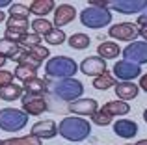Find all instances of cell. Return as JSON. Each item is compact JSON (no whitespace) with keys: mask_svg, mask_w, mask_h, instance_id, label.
<instances>
[{"mask_svg":"<svg viewBox=\"0 0 147 145\" xmlns=\"http://www.w3.org/2000/svg\"><path fill=\"white\" fill-rule=\"evenodd\" d=\"M0 145H2V142H0Z\"/></svg>","mask_w":147,"mask_h":145,"instance_id":"60d3db41","label":"cell"},{"mask_svg":"<svg viewBox=\"0 0 147 145\" xmlns=\"http://www.w3.org/2000/svg\"><path fill=\"white\" fill-rule=\"evenodd\" d=\"M84 93V84L76 78H65V80H58L54 84V95L60 97L61 101L67 102H75L82 97Z\"/></svg>","mask_w":147,"mask_h":145,"instance_id":"5b68a950","label":"cell"},{"mask_svg":"<svg viewBox=\"0 0 147 145\" xmlns=\"http://www.w3.org/2000/svg\"><path fill=\"white\" fill-rule=\"evenodd\" d=\"M11 0H0V9H2V7H6V6H11Z\"/></svg>","mask_w":147,"mask_h":145,"instance_id":"8d00e7d4","label":"cell"},{"mask_svg":"<svg viewBox=\"0 0 147 145\" xmlns=\"http://www.w3.org/2000/svg\"><path fill=\"white\" fill-rule=\"evenodd\" d=\"M138 87L144 89V91H147V75H142L140 76V84H138Z\"/></svg>","mask_w":147,"mask_h":145,"instance_id":"836d02e7","label":"cell"},{"mask_svg":"<svg viewBox=\"0 0 147 145\" xmlns=\"http://www.w3.org/2000/svg\"><path fill=\"white\" fill-rule=\"evenodd\" d=\"M115 95H117L119 101H132V99L138 97V93H140V87L136 86L134 82H117L114 87Z\"/></svg>","mask_w":147,"mask_h":145,"instance_id":"2e32d148","label":"cell"},{"mask_svg":"<svg viewBox=\"0 0 147 145\" xmlns=\"http://www.w3.org/2000/svg\"><path fill=\"white\" fill-rule=\"evenodd\" d=\"M115 84H117L115 78L112 75H108V72L93 78V87L95 89H100V91H106V89H110V87H115Z\"/></svg>","mask_w":147,"mask_h":145,"instance_id":"484cf974","label":"cell"},{"mask_svg":"<svg viewBox=\"0 0 147 145\" xmlns=\"http://www.w3.org/2000/svg\"><path fill=\"white\" fill-rule=\"evenodd\" d=\"M30 134L36 136L39 140H50L58 134V125L54 123L52 119H45V121H37L36 125L32 127Z\"/></svg>","mask_w":147,"mask_h":145,"instance_id":"4fadbf2b","label":"cell"},{"mask_svg":"<svg viewBox=\"0 0 147 145\" xmlns=\"http://www.w3.org/2000/svg\"><path fill=\"white\" fill-rule=\"evenodd\" d=\"M22 93H24V89H22V86H19V84H7V86L0 87V99L6 101V102L21 99Z\"/></svg>","mask_w":147,"mask_h":145,"instance_id":"ffe728a7","label":"cell"},{"mask_svg":"<svg viewBox=\"0 0 147 145\" xmlns=\"http://www.w3.org/2000/svg\"><path fill=\"white\" fill-rule=\"evenodd\" d=\"M114 132L119 136V138H125V140H130L138 134V125L130 119H119L114 123Z\"/></svg>","mask_w":147,"mask_h":145,"instance_id":"e0dca14e","label":"cell"},{"mask_svg":"<svg viewBox=\"0 0 147 145\" xmlns=\"http://www.w3.org/2000/svg\"><path fill=\"white\" fill-rule=\"evenodd\" d=\"M138 26H147V9H145V13L144 15H140L138 17V22H136Z\"/></svg>","mask_w":147,"mask_h":145,"instance_id":"e575fe53","label":"cell"},{"mask_svg":"<svg viewBox=\"0 0 147 145\" xmlns=\"http://www.w3.org/2000/svg\"><path fill=\"white\" fill-rule=\"evenodd\" d=\"M13 72L11 71H0V87L7 86V84H13Z\"/></svg>","mask_w":147,"mask_h":145,"instance_id":"d6a6232c","label":"cell"},{"mask_svg":"<svg viewBox=\"0 0 147 145\" xmlns=\"http://www.w3.org/2000/svg\"><path fill=\"white\" fill-rule=\"evenodd\" d=\"M76 17V9L69 4H60V6L54 9V26L61 30V26L73 22Z\"/></svg>","mask_w":147,"mask_h":145,"instance_id":"5bb4252c","label":"cell"},{"mask_svg":"<svg viewBox=\"0 0 147 145\" xmlns=\"http://www.w3.org/2000/svg\"><path fill=\"white\" fill-rule=\"evenodd\" d=\"M52 28H54V24H50L47 19H34V22H32L34 34L39 37H45L49 32H52Z\"/></svg>","mask_w":147,"mask_h":145,"instance_id":"4316f807","label":"cell"},{"mask_svg":"<svg viewBox=\"0 0 147 145\" xmlns=\"http://www.w3.org/2000/svg\"><path fill=\"white\" fill-rule=\"evenodd\" d=\"M9 13L11 17H21V19H28L30 15V7L24 6V4H19V2H13L9 6Z\"/></svg>","mask_w":147,"mask_h":145,"instance_id":"4dcf8cb0","label":"cell"},{"mask_svg":"<svg viewBox=\"0 0 147 145\" xmlns=\"http://www.w3.org/2000/svg\"><path fill=\"white\" fill-rule=\"evenodd\" d=\"M100 110H102L104 113H108L110 117H115V115H127V113L130 112V106H129V102H125V101H110Z\"/></svg>","mask_w":147,"mask_h":145,"instance_id":"d6986e66","label":"cell"},{"mask_svg":"<svg viewBox=\"0 0 147 145\" xmlns=\"http://www.w3.org/2000/svg\"><path fill=\"white\" fill-rule=\"evenodd\" d=\"M108 36L117 39V41L134 43V41L138 39V36H140V32H138V24H134V22H119V24L110 26Z\"/></svg>","mask_w":147,"mask_h":145,"instance_id":"52a82bcc","label":"cell"},{"mask_svg":"<svg viewBox=\"0 0 147 145\" xmlns=\"http://www.w3.org/2000/svg\"><path fill=\"white\" fill-rule=\"evenodd\" d=\"M2 145H43L39 138L36 136H22V138H7L2 140Z\"/></svg>","mask_w":147,"mask_h":145,"instance_id":"83f0119b","label":"cell"},{"mask_svg":"<svg viewBox=\"0 0 147 145\" xmlns=\"http://www.w3.org/2000/svg\"><path fill=\"white\" fill-rule=\"evenodd\" d=\"M104 7L125 15H134L147 9V0H110V2H104Z\"/></svg>","mask_w":147,"mask_h":145,"instance_id":"8992f818","label":"cell"},{"mask_svg":"<svg viewBox=\"0 0 147 145\" xmlns=\"http://www.w3.org/2000/svg\"><path fill=\"white\" fill-rule=\"evenodd\" d=\"M99 110V104L95 99H78L75 102H69V112L75 115H93Z\"/></svg>","mask_w":147,"mask_h":145,"instance_id":"7c38bea8","label":"cell"},{"mask_svg":"<svg viewBox=\"0 0 147 145\" xmlns=\"http://www.w3.org/2000/svg\"><path fill=\"white\" fill-rule=\"evenodd\" d=\"M119 52H121L119 50V45L114 43V41H104V43H100L97 47V54L102 60H114L119 56Z\"/></svg>","mask_w":147,"mask_h":145,"instance_id":"44dd1931","label":"cell"},{"mask_svg":"<svg viewBox=\"0 0 147 145\" xmlns=\"http://www.w3.org/2000/svg\"><path fill=\"white\" fill-rule=\"evenodd\" d=\"M49 110V104L45 97H32V95H22V112L28 115H41Z\"/></svg>","mask_w":147,"mask_h":145,"instance_id":"30bf717a","label":"cell"},{"mask_svg":"<svg viewBox=\"0 0 147 145\" xmlns=\"http://www.w3.org/2000/svg\"><path fill=\"white\" fill-rule=\"evenodd\" d=\"M76 71H78V63L73 58H67V56H54L45 65V75L58 80L73 78Z\"/></svg>","mask_w":147,"mask_h":145,"instance_id":"7a4b0ae2","label":"cell"},{"mask_svg":"<svg viewBox=\"0 0 147 145\" xmlns=\"http://www.w3.org/2000/svg\"><path fill=\"white\" fill-rule=\"evenodd\" d=\"M121 54L127 62H132V63H136V65H144V63H147V43L145 41L129 43L121 50Z\"/></svg>","mask_w":147,"mask_h":145,"instance_id":"ba28073f","label":"cell"},{"mask_svg":"<svg viewBox=\"0 0 147 145\" xmlns=\"http://www.w3.org/2000/svg\"><path fill=\"white\" fill-rule=\"evenodd\" d=\"M26 52H28L30 56H32L34 60H36L37 63H43L45 60L50 56V52H49V48L47 47H43V45H36V47H28L26 48Z\"/></svg>","mask_w":147,"mask_h":145,"instance_id":"f1b7e54d","label":"cell"},{"mask_svg":"<svg viewBox=\"0 0 147 145\" xmlns=\"http://www.w3.org/2000/svg\"><path fill=\"white\" fill-rule=\"evenodd\" d=\"M80 22L86 28H104L112 22V11L106 7H97V6H88L86 9L80 11Z\"/></svg>","mask_w":147,"mask_h":145,"instance_id":"3957f363","label":"cell"},{"mask_svg":"<svg viewBox=\"0 0 147 145\" xmlns=\"http://www.w3.org/2000/svg\"><path fill=\"white\" fill-rule=\"evenodd\" d=\"M114 75L119 82H132L134 78L142 76V67L132 63V62L121 60V62H117L114 65Z\"/></svg>","mask_w":147,"mask_h":145,"instance_id":"9c48e42d","label":"cell"},{"mask_svg":"<svg viewBox=\"0 0 147 145\" xmlns=\"http://www.w3.org/2000/svg\"><path fill=\"white\" fill-rule=\"evenodd\" d=\"M28 125V113L17 108H2L0 110V130L17 132Z\"/></svg>","mask_w":147,"mask_h":145,"instance_id":"277c9868","label":"cell"},{"mask_svg":"<svg viewBox=\"0 0 147 145\" xmlns=\"http://www.w3.org/2000/svg\"><path fill=\"white\" fill-rule=\"evenodd\" d=\"M58 134L61 138H65L67 142H84L86 138H90L91 134V125L84 117H75L67 115L60 121L58 127Z\"/></svg>","mask_w":147,"mask_h":145,"instance_id":"6da1fadb","label":"cell"},{"mask_svg":"<svg viewBox=\"0 0 147 145\" xmlns=\"http://www.w3.org/2000/svg\"><path fill=\"white\" fill-rule=\"evenodd\" d=\"M28 26H32L28 22V19H21V17H7L6 19V30L15 34H26L28 32Z\"/></svg>","mask_w":147,"mask_h":145,"instance_id":"7402d4cb","label":"cell"},{"mask_svg":"<svg viewBox=\"0 0 147 145\" xmlns=\"http://www.w3.org/2000/svg\"><path fill=\"white\" fill-rule=\"evenodd\" d=\"M78 69L84 72V75H88V76H100V75H104L108 69H106V60H102V58H99V56H91V58H86L82 63L78 65Z\"/></svg>","mask_w":147,"mask_h":145,"instance_id":"8fae6325","label":"cell"},{"mask_svg":"<svg viewBox=\"0 0 147 145\" xmlns=\"http://www.w3.org/2000/svg\"><path fill=\"white\" fill-rule=\"evenodd\" d=\"M13 76L24 84L26 80L36 78V76H37V67H32V65H17V67H15Z\"/></svg>","mask_w":147,"mask_h":145,"instance_id":"d4e9b609","label":"cell"},{"mask_svg":"<svg viewBox=\"0 0 147 145\" xmlns=\"http://www.w3.org/2000/svg\"><path fill=\"white\" fill-rule=\"evenodd\" d=\"M138 32H140V36L144 37V41L147 43V26H140V28H138Z\"/></svg>","mask_w":147,"mask_h":145,"instance_id":"d590c367","label":"cell"},{"mask_svg":"<svg viewBox=\"0 0 147 145\" xmlns=\"http://www.w3.org/2000/svg\"><path fill=\"white\" fill-rule=\"evenodd\" d=\"M144 119H145V123H147V110L144 112Z\"/></svg>","mask_w":147,"mask_h":145,"instance_id":"ab89813d","label":"cell"},{"mask_svg":"<svg viewBox=\"0 0 147 145\" xmlns=\"http://www.w3.org/2000/svg\"><path fill=\"white\" fill-rule=\"evenodd\" d=\"M112 119H114V117H110L108 113H104L102 110H97V112L91 115V121H93L95 125H99V127H106V125H110Z\"/></svg>","mask_w":147,"mask_h":145,"instance_id":"1f68e13d","label":"cell"},{"mask_svg":"<svg viewBox=\"0 0 147 145\" xmlns=\"http://www.w3.org/2000/svg\"><path fill=\"white\" fill-rule=\"evenodd\" d=\"M65 41H67V36L60 28H52V32H49L45 36V43H49V45H61Z\"/></svg>","mask_w":147,"mask_h":145,"instance_id":"f546056e","label":"cell"},{"mask_svg":"<svg viewBox=\"0 0 147 145\" xmlns=\"http://www.w3.org/2000/svg\"><path fill=\"white\" fill-rule=\"evenodd\" d=\"M22 89H24L26 95H32V97H45L47 91H49V84H47V80L36 76V78L26 80L22 84Z\"/></svg>","mask_w":147,"mask_h":145,"instance_id":"9a60e30c","label":"cell"},{"mask_svg":"<svg viewBox=\"0 0 147 145\" xmlns=\"http://www.w3.org/2000/svg\"><path fill=\"white\" fill-rule=\"evenodd\" d=\"M21 52V47H19L17 43H13V41H7V39H0V56L2 58H9V60H15V56Z\"/></svg>","mask_w":147,"mask_h":145,"instance_id":"603a6c76","label":"cell"},{"mask_svg":"<svg viewBox=\"0 0 147 145\" xmlns=\"http://www.w3.org/2000/svg\"><path fill=\"white\" fill-rule=\"evenodd\" d=\"M54 0H34L30 4V13H34L37 19H45L49 13H54Z\"/></svg>","mask_w":147,"mask_h":145,"instance_id":"ac0fdd59","label":"cell"},{"mask_svg":"<svg viewBox=\"0 0 147 145\" xmlns=\"http://www.w3.org/2000/svg\"><path fill=\"white\" fill-rule=\"evenodd\" d=\"M136 145H147V140H140V142H138Z\"/></svg>","mask_w":147,"mask_h":145,"instance_id":"f35d334b","label":"cell"},{"mask_svg":"<svg viewBox=\"0 0 147 145\" xmlns=\"http://www.w3.org/2000/svg\"><path fill=\"white\" fill-rule=\"evenodd\" d=\"M4 21H6V11L0 9V22H4Z\"/></svg>","mask_w":147,"mask_h":145,"instance_id":"74e56055","label":"cell"},{"mask_svg":"<svg viewBox=\"0 0 147 145\" xmlns=\"http://www.w3.org/2000/svg\"><path fill=\"white\" fill-rule=\"evenodd\" d=\"M67 43H69V47L75 48V50H84V48H88L91 45V39L86 34H73L67 39Z\"/></svg>","mask_w":147,"mask_h":145,"instance_id":"cb8c5ba5","label":"cell"}]
</instances>
